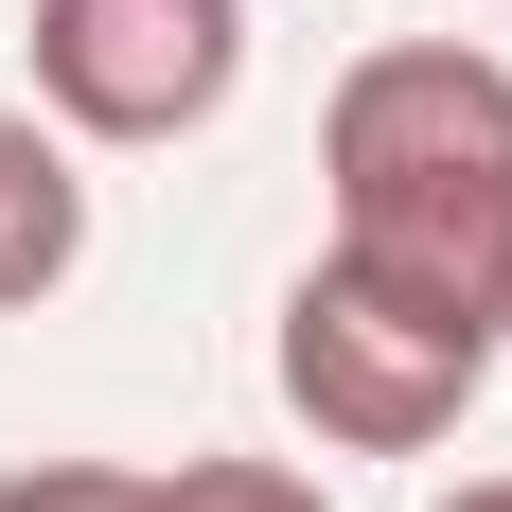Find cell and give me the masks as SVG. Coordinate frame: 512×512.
Instances as JSON below:
<instances>
[{
  "instance_id": "7a4b0ae2",
  "label": "cell",
  "mask_w": 512,
  "mask_h": 512,
  "mask_svg": "<svg viewBox=\"0 0 512 512\" xmlns=\"http://www.w3.org/2000/svg\"><path fill=\"white\" fill-rule=\"evenodd\" d=\"M495 389V336L407 283H371V265H301L283 283V407L318 442H354V460H424L442 424Z\"/></svg>"
},
{
  "instance_id": "8992f818",
  "label": "cell",
  "mask_w": 512,
  "mask_h": 512,
  "mask_svg": "<svg viewBox=\"0 0 512 512\" xmlns=\"http://www.w3.org/2000/svg\"><path fill=\"white\" fill-rule=\"evenodd\" d=\"M0 512H159V477H124V460H36V477H0Z\"/></svg>"
},
{
  "instance_id": "3957f363",
  "label": "cell",
  "mask_w": 512,
  "mask_h": 512,
  "mask_svg": "<svg viewBox=\"0 0 512 512\" xmlns=\"http://www.w3.org/2000/svg\"><path fill=\"white\" fill-rule=\"evenodd\" d=\"M248 71V0H36V106L71 142H195Z\"/></svg>"
},
{
  "instance_id": "277c9868",
  "label": "cell",
  "mask_w": 512,
  "mask_h": 512,
  "mask_svg": "<svg viewBox=\"0 0 512 512\" xmlns=\"http://www.w3.org/2000/svg\"><path fill=\"white\" fill-rule=\"evenodd\" d=\"M71 265H89V177H71V142L36 106H0V318L53 301Z\"/></svg>"
},
{
  "instance_id": "5b68a950",
  "label": "cell",
  "mask_w": 512,
  "mask_h": 512,
  "mask_svg": "<svg viewBox=\"0 0 512 512\" xmlns=\"http://www.w3.org/2000/svg\"><path fill=\"white\" fill-rule=\"evenodd\" d=\"M159 512H318V477H283V460H177Z\"/></svg>"
},
{
  "instance_id": "52a82bcc",
  "label": "cell",
  "mask_w": 512,
  "mask_h": 512,
  "mask_svg": "<svg viewBox=\"0 0 512 512\" xmlns=\"http://www.w3.org/2000/svg\"><path fill=\"white\" fill-rule=\"evenodd\" d=\"M442 512H512V477H477V495H442Z\"/></svg>"
},
{
  "instance_id": "6da1fadb",
  "label": "cell",
  "mask_w": 512,
  "mask_h": 512,
  "mask_svg": "<svg viewBox=\"0 0 512 512\" xmlns=\"http://www.w3.org/2000/svg\"><path fill=\"white\" fill-rule=\"evenodd\" d=\"M318 177H336V265L477 318L512 354V71L460 36L354 53L318 106Z\"/></svg>"
}]
</instances>
